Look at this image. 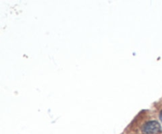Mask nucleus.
I'll use <instances>...</instances> for the list:
<instances>
[{
    "instance_id": "obj_1",
    "label": "nucleus",
    "mask_w": 162,
    "mask_h": 134,
    "mask_svg": "<svg viewBox=\"0 0 162 134\" xmlns=\"http://www.w3.org/2000/svg\"><path fill=\"white\" fill-rule=\"evenodd\" d=\"M142 131L147 134H156L161 131V127L157 122L151 121L144 125L142 127Z\"/></svg>"
},
{
    "instance_id": "obj_2",
    "label": "nucleus",
    "mask_w": 162,
    "mask_h": 134,
    "mask_svg": "<svg viewBox=\"0 0 162 134\" xmlns=\"http://www.w3.org/2000/svg\"><path fill=\"white\" fill-rule=\"evenodd\" d=\"M160 119H161V121L162 122V111L161 112V114H160Z\"/></svg>"
}]
</instances>
